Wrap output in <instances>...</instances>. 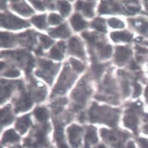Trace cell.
<instances>
[{
    "instance_id": "26",
    "label": "cell",
    "mask_w": 148,
    "mask_h": 148,
    "mask_svg": "<svg viewBox=\"0 0 148 148\" xmlns=\"http://www.w3.org/2000/svg\"><path fill=\"white\" fill-rule=\"evenodd\" d=\"M32 22L35 25L41 29H43L46 27V16L45 15L34 16L31 19Z\"/></svg>"
},
{
    "instance_id": "15",
    "label": "cell",
    "mask_w": 148,
    "mask_h": 148,
    "mask_svg": "<svg viewBox=\"0 0 148 148\" xmlns=\"http://www.w3.org/2000/svg\"><path fill=\"white\" fill-rule=\"evenodd\" d=\"M13 118L11 107L7 106L0 110V128L2 126L11 124L13 121Z\"/></svg>"
},
{
    "instance_id": "53",
    "label": "cell",
    "mask_w": 148,
    "mask_h": 148,
    "mask_svg": "<svg viewBox=\"0 0 148 148\" xmlns=\"http://www.w3.org/2000/svg\"><path fill=\"white\" fill-rule=\"evenodd\" d=\"M147 45H148V43H147Z\"/></svg>"
},
{
    "instance_id": "5",
    "label": "cell",
    "mask_w": 148,
    "mask_h": 148,
    "mask_svg": "<svg viewBox=\"0 0 148 148\" xmlns=\"http://www.w3.org/2000/svg\"><path fill=\"white\" fill-rule=\"evenodd\" d=\"M39 64L42 71H38L36 75L43 79L49 84H51L53 81V78L59 69V64H54L52 62L46 60H40Z\"/></svg>"
},
{
    "instance_id": "3",
    "label": "cell",
    "mask_w": 148,
    "mask_h": 148,
    "mask_svg": "<svg viewBox=\"0 0 148 148\" xmlns=\"http://www.w3.org/2000/svg\"><path fill=\"white\" fill-rule=\"evenodd\" d=\"M101 136L106 143L111 145L114 148H123L124 145L130 135L127 132L119 131H110L102 129Z\"/></svg>"
},
{
    "instance_id": "19",
    "label": "cell",
    "mask_w": 148,
    "mask_h": 148,
    "mask_svg": "<svg viewBox=\"0 0 148 148\" xmlns=\"http://www.w3.org/2000/svg\"><path fill=\"white\" fill-rule=\"evenodd\" d=\"M66 45L63 42H59L56 46L52 47L50 52V56L56 60H62L63 58V53L65 50Z\"/></svg>"
},
{
    "instance_id": "17",
    "label": "cell",
    "mask_w": 148,
    "mask_h": 148,
    "mask_svg": "<svg viewBox=\"0 0 148 148\" xmlns=\"http://www.w3.org/2000/svg\"><path fill=\"white\" fill-rule=\"evenodd\" d=\"M98 138L96 129L92 127H89L86 131L85 135L86 148H90L91 146L97 143Z\"/></svg>"
},
{
    "instance_id": "37",
    "label": "cell",
    "mask_w": 148,
    "mask_h": 148,
    "mask_svg": "<svg viewBox=\"0 0 148 148\" xmlns=\"http://www.w3.org/2000/svg\"><path fill=\"white\" fill-rule=\"evenodd\" d=\"M20 75V73L18 70L12 69L6 71L4 74V76L7 77H17Z\"/></svg>"
},
{
    "instance_id": "48",
    "label": "cell",
    "mask_w": 148,
    "mask_h": 148,
    "mask_svg": "<svg viewBox=\"0 0 148 148\" xmlns=\"http://www.w3.org/2000/svg\"><path fill=\"white\" fill-rule=\"evenodd\" d=\"M85 118H86V117H85L84 114H82L80 115V116H79V121H80V122H84V120H85Z\"/></svg>"
},
{
    "instance_id": "31",
    "label": "cell",
    "mask_w": 148,
    "mask_h": 148,
    "mask_svg": "<svg viewBox=\"0 0 148 148\" xmlns=\"http://www.w3.org/2000/svg\"><path fill=\"white\" fill-rule=\"evenodd\" d=\"M69 61L71 66L74 68V69H75L76 71H77V72L80 73L84 70L85 69L84 65L83 63H82L80 62L77 60V59H75L74 58H70L69 59Z\"/></svg>"
},
{
    "instance_id": "51",
    "label": "cell",
    "mask_w": 148,
    "mask_h": 148,
    "mask_svg": "<svg viewBox=\"0 0 148 148\" xmlns=\"http://www.w3.org/2000/svg\"><path fill=\"white\" fill-rule=\"evenodd\" d=\"M97 148H107L105 146H104V145H99L98 146Z\"/></svg>"
},
{
    "instance_id": "6",
    "label": "cell",
    "mask_w": 148,
    "mask_h": 148,
    "mask_svg": "<svg viewBox=\"0 0 148 148\" xmlns=\"http://www.w3.org/2000/svg\"><path fill=\"white\" fill-rule=\"evenodd\" d=\"M0 24L6 28L13 30L27 28L29 26V24L27 21L9 13L0 16Z\"/></svg>"
},
{
    "instance_id": "50",
    "label": "cell",
    "mask_w": 148,
    "mask_h": 148,
    "mask_svg": "<svg viewBox=\"0 0 148 148\" xmlns=\"http://www.w3.org/2000/svg\"><path fill=\"white\" fill-rule=\"evenodd\" d=\"M5 66V63L3 62H0V71Z\"/></svg>"
},
{
    "instance_id": "33",
    "label": "cell",
    "mask_w": 148,
    "mask_h": 148,
    "mask_svg": "<svg viewBox=\"0 0 148 148\" xmlns=\"http://www.w3.org/2000/svg\"><path fill=\"white\" fill-rule=\"evenodd\" d=\"M135 25H138L139 31L142 34L148 33V22L144 20L139 21L135 23Z\"/></svg>"
},
{
    "instance_id": "4",
    "label": "cell",
    "mask_w": 148,
    "mask_h": 148,
    "mask_svg": "<svg viewBox=\"0 0 148 148\" xmlns=\"http://www.w3.org/2000/svg\"><path fill=\"white\" fill-rule=\"evenodd\" d=\"M91 92V90L87 86L86 82L84 80L81 81L71 94V98L76 103L73 107V110L77 111L82 108L86 104Z\"/></svg>"
},
{
    "instance_id": "18",
    "label": "cell",
    "mask_w": 148,
    "mask_h": 148,
    "mask_svg": "<svg viewBox=\"0 0 148 148\" xmlns=\"http://www.w3.org/2000/svg\"><path fill=\"white\" fill-rule=\"evenodd\" d=\"M31 124L30 116L29 115L23 116L19 118L16 123V128L21 133H25L29 128Z\"/></svg>"
},
{
    "instance_id": "2",
    "label": "cell",
    "mask_w": 148,
    "mask_h": 148,
    "mask_svg": "<svg viewBox=\"0 0 148 148\" xmlns=\"http://www.w3.org/2000/svg\"><path fill=\"white\" fill-rule=\"evenodd\" d=\"M76 79V75L68 65H66L53 90V95L64 94L70 88Z\"/></svg>"
},
{
    "instance_id": "27",
    "label": "cell",
    "mask_w": 148,
    "mask_h": 148,
    "mask_svg": "<svg viewBox=\"0 0 148 148\" xmlns=\"http://www.w3.org/2000/svg\"><path fill=\"white\" fill-rule=\"evenodd\" d=\"M58 5L60 13L64 16L69 15L71 11V5L67 1H58Z\"/></svg>"
},
{
    "instance_id": "28",
    "label": "cell",
    "mask_w": 148,
    "mask_h": 148,
    "mask_svg": "<svg viewBox=\"0 0 148 148\" xmlns=\"http://www.w3.org/2000/svg\"><path fill=\"white\" fill-rule=\"evenodd\" d=\"M66 103L67 100L66 98H60V99H59L57 101L53 102L51 105V107L56 114H58L62 111Z\"/></svg>"
},
{
    "instance_id": "36",
    "label": "cell",
    "mask_w": 148,
    "mask_h": 148,
    "mask_svg": "<svg viewBox=\"0 0 148 148\" xmlns=\"http://www.w3.org/2000/svg\"><path fill=\"white\" fill-rule=\"evenodd\" d=\"M49 22L52 25H58L62 21V19L58 15L52 14L49 16Z\"/></svg>"
},
{
    "instance_id": "47",
    "label": "cell",
    "mask_w": 148,
    "mask_h": 148,
    "mask_svg": "<svg viewBox=\"0 0 148 148\" xmlns=\"http://www.w3.org/2000/svg\"><path fill=\"white\" fill-rule=\"evenodd\" d=\"M126 148H135V145L132 141H130L128 142Z\"/></svg>"
},
{
    "instance_id": "40",
    "label": "cell",
    "mask_w": 148,
    "mask_h": 148,
    "mask_svg": "<svg viewBox=\"0 0 148 148\" xmlns=\"http://www.w3.org/2000/svg\"><path fill=\"white\" fill-rule=\"evenodd\" d=\"M31 2L37 10L39 11L45 10V5L42 2L39 1H31Z\"/></svg>"
},
{
    "instance_id": "12",
    "label": "cell",
    "mask_w": 148,
    "mask_h": 148,
    "mask_svg": "<svg viewBox=\"0 0 148 148\" xmlns=\"http://www.w3.org/2000/svg\"><path fill=\"white\" fill-rule=\"evenodd\" d=\"M11 6L12 10L25 16L31 15L34 13V10L23 1H12Z\"/></svg>"
},
{
    "instance_id": "41",
    "label": "cell",
    "mask_w": 148,
    "mask_h": 148,
    "mask_svg": "<svg viewBox=\"0 0 148 148\" xmlns=\"http://www.w3.org/2000/svg\"><path fill=\"white\" fill-rule=\"evenodd\" d=\"M138 143L140 148H148V140L145 138L138 139Z\"/></svg>"
},
{
    "instance_id": "14",
    "label": "cell",
    "mask_w": 148,
    "mask_h": 148,
    "mask_svg": "<svg viewBox=\"0 0 148 148\" xmlns=\"http://www.w3.org/2000/svg\"><path fill=\"white\" fill-rule=\"evenodd\" d=\"M95 5L94 1L83 2L78 1L76 3V8L79 10L82 11L83 14L87 17L91 18L94 15L93 8Z\"/></svg>"
},
{
    "instance_id": "7",
    "label": "cell",
    "mask_w": 148,
    "mask_h": 148,
    "mask_svg": "<svg viewBox=\"0 0 148 148\" xmlns=\"http://www.w3.org/2000/svg\"><path fill=\"white\" fill-rule=\"evenodd\" d=\"M83 130L76 125H72L67 129V135L70 143L73 147L78 148L81 145Z\"/></svg>"
},
{
    "instance_id": "34",
    "label": "cell",
    "mask_w": 148,
    "mask_h": 148,
    "mask_svg": "<svg viewBox=\"0 0 148 148\" xmlns=\"http://www.w3.org/2000/svg\"><path fill=\"white\" fill-rule=\"evenodd\" d=\"M39 39L43 47L45 49H47L53 43V40L44 35H41L39 37Z\"/></svg>"
},
{
    "instance_id": "49",
    "label": "cell",
    "mask_w": 148,
    "mask_h": 148,
    "mask_svg": "<svg viewBox=\"0 0 148 148\" xmlns=\"http://www.w3.org/2000/svg\"><path fill=\"white\" fill-rule=\"evenodd\" d=\"M145 98H146V101L147 103H148V85L146 88V90H145Z\"/></svg>"
},
{
    "instance_id": "35",
    "label": "cell",
    "mask_w": 148,
    "mask_h": 148,
    "mask_svg": "<svg viewBox=\"0 0 148 148\" xmlns=\"http://www.w3.org/2000/svg\"><path fill=\"white\" fill-rule=\"evenodd\" d=\"M110 26L114 28H122L124 27V23L122 21L116 18H111L109 20Z\"/></svg>"
},
{
    "instance_id": "44",
    "label": "cell",
    "mask_w": 148,
    "mask_h": 148,
    "mask_svg": "<svg viewBox=\"0 0 148 148\" xmlns=\"http://www.w3.org/2000/svg\"><path fill=\"white\" fill-rule=\"evenodd\" d=\"M136 48V49L138 50V51L139 52V53H146V52H148V51L146 50V49H145V48H142V47H140L139 46H137Z\"/></svg>"
},
{
    "instance_id": "10",
    "label": "cell",
    "mask_w": 148,
    "mask_h": 148,
    "mask_svg": "<svg viewBox=\"0 0 148 148\" xmlns=\"http://www.w3.org/2000/svg\"><path fill=\"white\" fill-rule=\"evenodd\" d=\"M131 55L132 52L130 49L124 46L117 47L115 55L116 63L119 66L124 64L129 59Z\"/></svg>"
},
{
    "instance_id": "8",
    "label": "cell",
    "mask_w": 148,
    "mask_h": 148,
    "mask_svg": "<svg viewBox=\"0 0 148 148\" xmlns=\"http://www.w3.org/2000/svg\"><path fill=\"white\" fill-rule=\"evenodd\" d=\"M136 107L131 108L126 111L124 118V123L126 127L131 129L135 134L138 132V119L136 114Z\"/></svg>"
},
{
    "instance_id": "39",
    "label": "cell",
    "mask_w": 148,
    "mask_h": 148,
    "mask_svg": "<svg viewBox=\"0 0 148 148\" xmlns=\"http://www.w3.org/2000/svg\"><path fill=\"white\" fill-rule=\"evenodd\" d=\"M134 87H135V90H134L133 97L134 98H136V97H139L140 95L141 92H142V87H141L140 85L139 84L137 83L136 82L135 83Z\"/></svg>"
},
{
    "instance_id": "30",
    "label": "cell",
    "mask_w": 148,
    "mask_h": 148,
    "mask_svg": "<svg viewBox=\"0 0 148 148\" xmlns=\"http://www.w3.org/2000/svg\"><path fill=\"white\" fill-rule=\"evenodd\" d=\"M46 91L43 88H38L37 89H34L33 91V95L35 99L37 101H42L45 98L46 96Z\"/></svg>"
},
{
    "instance_id": "25",
    "label": "cell",
    "mask_w": 148,
    "mask_h": 148,
    "mask_svg": "<svg viewBox=\"0 0 148 148\" xmlns=\"http://www.w3.org/2000/svg\"><path fill=\"white\" fill-rule=\"evenodd\" d=\"M34 114L37 120L40 122H45L47 121L49 117L48 111L45 107L36 108L35 110Z\"/></svg>"
},
{
    "instance_id": "11",
    "label": "cell",
    "mask_w": 148,
    "mask_h": 148,
    "mask_svg": "<svg viewBox=\"0 0 148 148\" xmlns=\"http://www.w3.org/2000/svg\"><path fill=\"white\" fill-rule=\"evenodd\" d=\"M32 106V101L29 97L25 93H23L15 103V111L21 112L27 111Z\"/></svg>"
},
{
    "instance_id": "46",
    "label": "cell",
    "mask_w": 148,
    "mask_h": 148,
    "mask_svg": "<svg viewBox=\"0 0 148 148\" xmlns=\"http://www.w3.org/2000/svg\"><path fill=\"white\" fill-rule=\"evenodd\" d=\"M6 8V1H0V9H5Z\"/></svg>"
},
{
    "instance_id": "52",
    "label": "cell",
    "mask_w": 148,
    "mask_h": 148,
    "mask_svg": "<svg viewBox=\"0 0 148 148\" xmlns=\"http://www.w3.org/2000/svg\"><path fill=\"white\" fill-rule=\"evenodd\" d=\"M147 3H146V10L148 11V1H146Z\"/></svg>"
},
{
    "instance_id": "23",
    "label": "cell",
    "mask_w": 148,
    "mask_h": 148,
    "mask_svg": "<svg viewBox=\"0 0 148 148\" xmlns=\"http://www.w3.org/2000/svg\"><path fill=\"white\" fill-rule=\"evenodd\" d=\"M111 37L115 42L125 41L129 42L132 38V35L127 31L114 32L111 33Z\"/></svg>"
},
{
    "instance_id": "32",
    "label": "cell",
    "mask_w": 148,
    "mask_h": 148,
    "mask_svg": "<svg viewBox=\"0 0 148 148\" xmlns=\"http://www.w3.org/2000/svg\"><path fill=\"white\" fill-rule=\"evenodd\" d=\"M106 64H94L92 66V70L94 72L95 76L97 77H100L101 74L104 70Z\"/></svg>"
},
{
    "instance_id": "16",
    "label": "cell",
    "mask_w": 148,
    "mask_h": 148,
    "mask_svg": "<svg viewBox=\"0 0 148 148\" xmlns=\"http://www.w3.org/2000/svg\"><path fill=\"white\" fill-rule=\"evenodd\" d=\"M49 34L54 38H66L70 35V31L67 24H63L59 27L51 29L49 31Z\"/></svg>"
},
{
    "instance_id": "20",
    "label": "cell",
    "mask_w": 148,
    "mask_h": 148,
    "mask_svg": "<svg viewBox=\"0 0 148 148\" xmlns=\"http://www.w3.org/2000/svg\"><path fill=\"white\" fill-rule=\"evenodd\" d=\"M15 43V36L7 32H0V47H10Z\"/></svg>"
},
{
    "instance_id": "21",
    "label": "cell",
    "mask_w": 148,
    "mask_h": 148,
    "mask_svg": "<svg viewBox=\"0 0 148 148\" xmlns=\"http://www.w3.org/2000/svg\"><path fill=\"white\" fill-rule=\"evenodd\" d=\"M70 22L76 31H81L87 27V23L79 14L74 15L70 19Z\"/></svg>"
},
{
    "instance_id": "38",
    "label": "cell",
    "mask_w": 148,
    "mask_h": 148,
    "mask_svg": "<svg viewBox=\"0 0 148 148\" xmlns=\"http://www.w3.org/2000/svg\"><path fill=\"white\" fill-rule=\"evenodd\" d=\"M122 87L124 91V94L125 96H128L130 93V88L129 87V84L127 80H124L122 82Z\"/></svg>"
},
{
    "instance_id": "43",
    "label": "cell",
    "mask_w": 148,
    "mask_h": 148,
    "mask_svg": "<svg viewBox=\"0 0 148 148\" xmlns=\"http://www.w3.org/2000/svg\"><path fill=\"white\" fill-rule=\"evenodd\" d=\"M56 143H57V146L58 148H69V146L66 143L64 140L56 141Z\"/></svg>"
},
{
    "instance_id": "45",
    "label": "cell",
    "mask_w": 148,
    "mask_h": 148,
    "mask_svg": "<svg viewBox=\"0 0 148 148\" xmlns=\"http://www.w3.org/2000/svg\"><path fill=\"white\" fill-rule=\"evenodd\" d=\"M130 68L132 69V70H136V69H139V67L137 66V64L132 62L131 63V65H130Z\"/></svg>"
},
{
    "instance_id": "24",
    "label": "cell",
    "mask_w": 148,
    "mask_h": 148,
    "mask_svg": "<svg viewBox=\"0 0 148 148\" xmlns=\"http://www.w3.org/2000/svg\"><path fill=\"white\" fill-rule=\"evenodd\" d=\"M100 55L102 59L109 58L112 53V47L110 45H104L101 42H96Z\"/></svg>"
},
{
    "instance_id": "29",
    "label": "cell",
    "mask_w": 148,
    "mask_h": 148,
    "mask_svg": "<svg viewBox=\"0 0 148 148\" xmlns=\"http://www.w3.org/2000/svg\"><path fill=\"white\" fill-rule=\"evenodd\" d=\"M92 27L95 29L102 32H106V27L105 21L103 19L97 18L95 19L92 23Z\"/></svg>"
},
{
    "instance_id": "1",
    "label": "cell",
    "mask_w": 148,
    "mask_h": 148,
    "mask_svg": "<svg viewBox=\"0 0 148 148\" xmlns=\"http://www.w3.org/2000/svg\"><path fill=\"white\" fill-rule=\"evenodd\" d=\"M119 111L106 106H98L93 103L89 111V118L92 122L104 123L111 127L117 124Z\"/></svg>"
},
{
    "instance_id": "13",
    "label": "cell",
    "mask_w": 148,
    "mask_h": 148,
    "mask_svg": "<svg viewBox=\"0 0 148 148\" xmlns=\"http://www.w3.org/2000/svg\"><path fill=\"white\" fill-rule=\"evenodd\" d=\"M14 85L11 82L0 81V104L3 103L11 95Z\"/></svg>"
},
{
    "instance_id": "9",
    "label": "cell",
    "mask_w": 148,
    "mask_h": 148,
    "mask_svg": "<svg viewBox=\"0 0 148 148\" xmlns=\"http://www.w3.org/2000/svg\"><path fill=\"white\" fill-rule=\"evenodd\" d=\"M69 52L71 54L75 55L79 58L84 59L85 53L81 41L77 37H73L69 41Z\"/></svg>"
},
{
    "instance_id": "22",
    "label": "cell",
    "mask_w": 148,
    "mask_h": 148,
    "mask_svg": "<svg viewBox=\"0 0 148 148\" xmlns=\"http://www.w3.org/2000/svg\"><path fill=\"white\" fill-rule=\"evenodd\" d=\"M19 136L13 130H7L3 135L2 142L3 143H14L19 140Z\"/></svg>"
},
{
    "instance_id": "42",
    "label": "cell",
    "mask_w": 148,
    "mask_h": 148,
    "mask_svg": "<svg viewBox=\"0 0 148 148\" xmlns=\"http://www.w3.org/2000/svg\"><path fill=\"white\" fill-rule=\"evenodd\" d=\"M145 124L143 127V132L147 134H148V114L145 115Z\"/></svg>"
}]
</instances>
